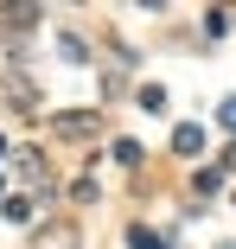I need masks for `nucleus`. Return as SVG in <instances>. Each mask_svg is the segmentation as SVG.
<instances>
[{"label":"nucleus","mask_w":236,"mask_h":249,"mask_svg":"<svg viewBox=\"0 0 236 249\" xmlns=\"http://www.w3.org/2000/svg\"><path fill=\"white\" fill-rule=\"evenodd\" d=\"M172 154H185V160H192V154H204V128H198V122H179V134H172Z\"/></svg>","instance_id":"obj_1"},{"label":"nucleus","mask_w":236,"mask_h":249,"mask_svg":"<svg viewBox=\"0 0 236 249\" xmlns=\"http://www.w3.org/2000/svg\"><path fill=\"white\" fill-rule=\"evenodd\" d=\"M89 128H96V115H58L51 122V134H89Z\"/></svg>","instance_id":"obj_2"},{"label":"nucleus","mask_w":236,"mask_h":249,"mask_svg":"<svg viewBox=\"0 0 236 249\" xmlns=\"http://www.w3.org/2000/svg\"><path fill=\"white\" fill-rule=\"evenodd\" d=\"M140 109L160 115V109H166V89H160V83H147V89H140Z\"/></svg>","instance_id":"obj_3"},{"label":"nucleus","mask_w":236,"mask_h":249,"mask_svg":"<svg viewBox=\"0 0 236 249\" xmlns=\"http://www.w3.org/2000/svg\"><path fill=\"white\" fill-rule=\"evenodd\" d=\"M128 243H134V249H166V236H160V230H128Z\"/></svg>","instance_id":"obj_4"},{"label":"nucleus","mask_w":236,"mask_h":249,"mask_svg":"<svg viewBox=\"0 0 236 249\" xmlns=\"http://www.w3.org/2000/svg\"><path fill=\"white\" fill-rule=\"evenodd\" d=\"M70 243H77L70 230H45V236H38V249H70Z\"/></svg>","instance_id":"obj_5"},{"label":"nucleus","mask_w":236,"mask_h":249,"mask_svg":"<svg viewBox=\"0 0 236 249\" xmlns=\"http://www.w3.org/2000/svg\"><path fill=\"white\" fill-rule=\"evenodd\" d=\"M217 122H223V128H236V96H230V103L217 109Z\"/></svg>","instance_id":"obj_6"},{"label":"nucleus","mask_w":236,"mask_h":249,"mask_svg":"<svg viewBox=\"0 0 236 249\" xmlns=\"http://www.w3.org/2000/svg\"><path fill=\"white\" fill-rule=\"evenodd\" d=\"M0 154H7V141H0Z\"/></svg>","instance_id":"obj_7"},{"label":"nucleus","mask_w":236,"mask_h":249,"mask_svg":"<svg viewBox=\"0 0 236 249\" xmlns=\"http://www.w3.org/2000/svg\"><path fill=\"white\" fill-rule=\"evenodd\" d=\"M223 249H236V243H223Z\"/></svg>","instance_id":"obj_8"}]
</instances>
